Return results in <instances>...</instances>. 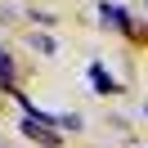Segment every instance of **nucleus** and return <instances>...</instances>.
I'll return each mask as SVG.
<instances>
[{"label": "nucleus", "instance_id": "f03ea898", "mask_svg": "<svg viewBox=\"0 0 148 148\" xmlns=\"http://www.w3.org/2000/svg\"><path fill=\"white\" fill-rule=\"evenodd\" d=\"M90 81H94V94H112L117 90V81L103 72V63H90Z\"/></svg>", "mask_w": 148, "mask_h": 148}, {"label": "nucleus", "instance_id": "7ed1b4c3", "mask_svg": "<svg viewBox=\"0 0 148 148\" xmlns=\"http://www.w3.org/2000/svg\"><path fill=\"white\" fill-rule=\"evenodd\" d=\"M9 72H14V63H9V54H0V85L9 81Z\"/></svg>", "mask_w": 148, "mask_h": 148}, {"label": "nucleus", "instance_id": "f257e3e1", "mask_svg": "<svg viewBox=\"0 0 148 148\" xmlns=\"http://www.w3.org/2000/svg\"><path fill=\"white\" fill-rule=\"evenodd\" d=\"M99 14H103V23H108V27H121V32L130 27V14L121 9V5H108V0H103V5H99Z\"/></svg>", "mask_w": 148, "mask_h": 148}]
</instances>
